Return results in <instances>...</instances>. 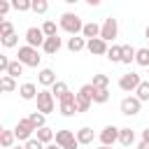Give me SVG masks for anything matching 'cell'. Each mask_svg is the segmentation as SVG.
<instances>
[{
    "label": "cell",
    "mask_w": 149,
    "mask_h": 149,
    "mask_svg": "<svg viewBox=\"0 0 149 149\" xmlns=\"http://www.w3.org/2000/svg\"><path fill=\"white\" fill-rule=\"evenodd\" d=\"M9 35H14V26H12V21L2 19L0 21V37H9Z\"/></svg>",
    "instance_id": "obj_34"
},
{
    "label": "cell",
    "mask_w": 149,
    "mask_h": 149,
    "mask_svg": "<svg viewBox=\"0 0 149 149\" xmlns=\"http://www.w3.org/2000/svg\"><path fill=\"white\" fill-rule=\"evenodd\" d=\"M121 114H126V116H135V114H140V109H142V100L137 98V95H126L123 100H121Z\"/></svg>",
    "instance_id": "obj_7"
},
{
    "label": "cell",
    "mask_w": 149,
    "mask_h": 149,
    "mask_svg": "<svg viewBox=\"0 0 149 149\" xmlns=\"http://www.w3.org/2000/svg\"><path fill=\"white\" fill-rule=\"evenodd\" d=\"M116 35H119V23H116V19L107 16V19L102 21V26H100V37H102L105 42H114Z\"/></svg>",
    "instance_id": "obj_6"
},
{
    "label": "cell",
    "mask_w": 149,
    "mask_h": 149,
    "mask_svg": "<svg viewBox=\"0 0 149 149\" xmlns=\"http://www.w3.org/2000/svg\"><path fill=\"white\" fill-rule=\"evenodd\" d=\"M119 133H121V128H116V126H105V128L100 130V144H102V147H114V142H119Z\"/></svg>",
    "instance_id": "obj_11"
},
{
    "label": "cell",
    "mask_w": 149,
    "mask_h": 149,
    "mask_svg": "<svg viewBox=\"0 0 149 149\" xmlns=\"http://www.w3.org/2000/svg\"><path fill=\"white\" fill-rule=\"evenodd\" d=\"M93 93H95V86H93V84H84V86L77 91V95H81V98H86V100H91V102H93Z\"/></svg>",
    "instance_id": "obj_32"
},
{
    "label": "cell",
    "mask_w": 149,
    "mask_h": 149,
    "mask_svg": "<svg viewBox=\"0 0 149 149\" xmlns=\"http://www.w3.org/2000/svg\"><path fill=\"white\" fill-rule=\"evenodd\" d=\"M44 40H47V35L42 33V28H35V26H30V28L26 30V42H28V47H33V49H37V47H44Z\"/></svg>",
    "instance_id": "obj_10"
},
{
    "label": "cell",
    "mask_w": 149,
    "mask_h": 149,
    "mask_svg": "<svg viewBox=\"0 0 149 149\" xmlns=\"http://www.w3.org/2000/svg\"><path fill=\"white\" fill-rule=\"evenodd\" d=\"M12 7L16 12H28V9H33V2L30 0H16V2H12Z\"/></svg>",
    "instance_id": "obj_35"
},
{
    "label": "cell",
    "mask_w": 149,
    "mask_h": 149,
    "mask_svg": "<svg viewBox=\"0 0 149 149\" xmlns=\"http://www.w3.org/2000/svg\"><path fill=\"white\" fill-rule=\"evenodd\" d=\"M12 149H26V147H12Z\"/></svg>",
    "instance_id": "obj_47"
},
{
    "label": "cell",
    "mask_w": 149,
    "mask_h": 149,
    "mask_svg": "<svg viewBox=\"0 0 149 149\" xmlns=\"http://www.w3.org/2000/svg\"><path fill=\"white\" fill-rule=\"evenodd\" d=\"M140 84H142V77H140L137 72H126V74H121V79H119V88H121L123 93H135Z\"/></svg>",
    "instance_id": "obj_4"
},
{
    "label": "cell",
    "mask_w": 149,
    "mask_h": 149,
    "mask_svg": "<svg viewBox=\"0 0 149 149\" xmlns=\"http://www.w3.org/2000/svg\"><path fill=\"white\" fill-rule=\"evenodd\" d=\"M98 149H114V147H102V144H100V147H98Z\"/></svg>",
    "instance_id": "obj_46"
},
{
    "label": "cell",
    "mask_w": 149,
    "mask_h": 149,
    "mask_svg": "<svg viewBox=\"0 0 149 149\" xmlns=\"http://www.w3.org/2000/svg\"><path fill=\"white\" fill-rule=\"evenodd\" d=\"M42 33H44L47 37H56V35H58V28H56V21H51V19H47V21L42 23Z\"/></svg>",
    "instance_id": "obj_26"
},
{
    "label": "cell",
    "mask_w": 149,
    "mask_h": 149,
    "mask_svg": "<svg viewBox=\"0 0 149 149\" xmlns=\"http://www.w3.org/2000/svg\"><path fill=\"white\" fill-rule=\"evenodd\" d=\"M135 63L142 65V68H149V47L137 49V54H135Z\"/></svg>",
    "instance_id": "obj_24"
},
{
    "label": "cell",
    "mask_w": 149,
    "mask_h": 149,
    "mask_svg": "<svg viewBox=\"0 0 149 149\" xmlns=\"http://www.w3.org/2000/svg\"><path fill=\"white\" fill-rule=\"evenodd\" d=\"M37 86L33 84V81H26V84H21L19 86V95L23 98V100H37Z\"/></svg>",
    "instance_id": "obj_14"
},
{
    "label": "cell",
    "mask_w": 149,
    "mask_h": 149,
    "mask_svg": "<svg viewBox=\"0 0 149 149\" xmlns=\"http://www.w3.org/2000/svg\"><path fill=\"white\" fill-rule=\"evenodd\" d=\"M51 93H54V98H58V100H61L65 93H70V88H68V84H65V81H61V79H58V81L51 86Z\"/></svg>",
    "instance_id": "obj_25"
},
{
    "label": "cell",
    "mask_w": 149,
    "mask_h": 149,
    "mask_svg": "<svg viewBox=\"0 0 149 149\" xmlns=\"http://www.w3.org/2000/svg\"><path fill=\"white\" fill-rule=\"evenodd\" d=\"M49 9V2L47 0H33V12L35 14H44Z\"/></svg>",
    "instance_id": "obj_36"
},
{
    "label": "cell",
    "mask_w": 149,
    "mask_h": 149,
    "mask_svg": "<svg viewBox=\"0 0 149 149\" xmlns=\"http://www.w3.org/2000/svg\"><path fill=\"white\" fill-rule=\"evenodd\" d=\"M135 95H137V98H140L142 102H147V100H149V79H147V81H142V84L137 86Z\"/></svg>",
    "instance_id": "obj_33"
},
{
    "label": "cell",
    "mask_w": 149,
    "mask_h": 149,
    "mask_svg": "<svg viewBox=\"0 0 149 149\" xmlns=\"http://www.w3.org/2000/svg\"><path fill=\"white\" fill-rule=\"evenodd\" d=\"M86 49H88L93 56H107V51H109V47H107V42H105L102 37L86 40Z\"/></svg>",
    "instance_id": "obj_12"
},
{
    "label": "cell",
    "mask_w": 149,
    "mask_h": 149,
    "mask_svg": "<svg viewBox=\"0 0 149 149\" xmlns=\"http://www.w3.org/2000/svg\"><path fill=\"white\" fill-rule=\"evenodd\" d=\"M35 102H37V112H42L44 116L56 109V98H54V93H51L49 88H42V91L37 93V100H35Z\"/></svg>",
    "instance_id": "obj_3"
},
{
    "label": "cell",
    "mask_w": 149,
    "mask_h": 149,
    "mask_svg": "<svg viewBox=\"0 0 149 149\" xmlns=\"http://www.w3.org/2000/svg\"><path fill=\"white\" fill-rule=\"evenodd\" d=\"M19 58V63H23V65H28V68H37L40 65V61H42V56L37 54V49H33V47H28V44H23V47H19V54H16Z\"/></svg>",
    "instance_id": "obj_2"
},
{
    "label": "cell",
    "mask_w": 149,
    "mask_h": 149,
    "mask_svg": "<svg viewBox=\"0 0 149 149\" xmlns=\"http://www.w3.org/2000/svg\"><path fill=\"white\" fill-rule=\"evenodd\" d=\"M107 100H109V88H95L93 102H95V105H105Z\"/></svg>",
    "instance_id": "obj_28"
},
{
    "label": "cell",
    "mask_w": 149,
    "mask_h": 149,
    "mask_svg": "<svg viewBox=\"0 0 149 149\" xmlns=\"http://www.w3.org/2000/svg\"><path fill=\"white\" fill-rule=\"evenodd\" d=\"M37 81H40V86H44V88H51L58 79H56V74H54V70L51 68H44V70H40V74H37Z\"/></svg>",
    "instance_id": "obj_13"
},
{
    "label": "cell",
    "mask_w": 149,
    "mask_h": 149,
    "mask_svg": "<svg viewBox=\"0 0 149 149\" xmlns=\"http://www.w3.org/2000/svg\"><path fill=\"white\" fill-rule=\"evenodd\" d=\"M23 63H19V61H12V65H9V70H7V74L12 77V79H19V74H23Z\"/></svg>",
    "instance_id": "obj_29"
},
{
    "label": "cell",
    "mask_w": 149,
    "mask_h": 149,
    "mask_svg": "<svg viewBox=\"0 0 149 149\" xmlns=\"http://www.w3.org/2000/svg\"><path fill=\"white\" fill-rule=\"evenodd\" d=\"M56 144L61 149H79L77 135L72 130H56Z\"/></svg>",
    "instance_id": "obj_9"
},
{
    "label": "cell",
    "mask_w": 149,
    "mask_h": 149,
    "mask_svg": "<svg viewBox=\"0 0 149 149\" xmlns=\"http://www.w3.org/2000/svg\"><path fill=\"white\" fill-rule=\"evenodd\" d=\"M68 49H70L72 54H77V51H81V49H86V37H79V35H74V37H70V40H68Z\"/></svg>",
    "instance_id": "obj_21"
},
{
    "label": "cell",
    "mask_w": 149,
    "mask_h": 149,
    "mask_svg": "<svg viewBox=\"0 0 149 149\" xmlns=\"http://www.w3.org/2000/svg\"><path fill=\"white\" fill-rule=\"evenodd\" d=\"M33 133H35V126L30 123L28 116H26V119H19V123L14 126V135H16V140L28 142V140H33Z\"/></svg>",
    "instance_id": "obj_8"
},
{
    "label": "cell",
    "mask_w": 149,
    "mask_h": 149,
    "mask_svg": "<svg viewBox=\"0 0 149 149\" xmlns=\"http://www.w3.org/2000/svg\"><path fill=\"white\" fill-rule=\"evenodd\" d=\"M119 142H121L123 147H130V144L135 142V130H130V128H121V133H119Z\"/></svg>",
    "instance_id": "obj_23"
},
{
    "label": "cell",
    "mask_w": 149,
    "mask_h": 149,
    "mask_svg": "<svg viewBox=\"0 0 149 149\" xmlns=\"http://www.w3.org/2000/svg\"><path fill=\"white\" fill-rule=\"evenodd\" d=\"M61 47H63V42H61V37L56 35V37H47L44 40V54H49V56H56L58 51H61Z\"/></svg>",
    "instance_id": "obj_15"
},
{
    "label": "cell",
    "mask_w": 149,
    "mask_h": 149,
    "mask_svg": "<svg viewBox=\"0 0 149 149\" xmlns=\"http://www.w3.org/2000/svg\"><path fill=\"white\" fill-rule=\"evenodd\" d=\"M9 65H12V61H9V58H7L5 54H0V72H2V74H7Z\"/></svg>",
    "instance_id": "obj_39"
},
{
    "label": "cell",
    "mask_w": 149,
    "mask_h": 149,
    "mask_svg": "<svg viewBox=\"0 0 149 149\" xmlns=\"http://www.w3.org/2000/svg\"><path fill=\"white\" fill-rule=\"evenodd\" d=\"M9 9H12V2H7V0H2V2H0V16H5V14L9 12Z\"/></svg>",
    "instance_id": "obj_41"
},
{
    "label": "cell",
    "mask_w": 149,
    "mask_h": 149,
    "mask_svg": "<svg viewBox=\"0 0 149 149\" xmlns=\"http://www.w3.org/2000/svg\"><path fill=\"white\" fill-rule=\"evenodd\" d=\"M28 119H30V123L35 126V130L44 128V114H42V112H30V114H28Z\"/></svg>",
    "instance_id": "obj_30"
},
{
    "label": "cell",
    "mask_w": 149,
    "mask_h": 149,
    "mask_svg": "<svg viewBox=\"0 0 149 149\" xmlns=\"http://www.w3.org/2000/svg\"><path fill=\"white\" fill-rule=\"evenodd\" d=\"M58 109L63 116H74L77 114V93H65L61 100H58Z\"/></svg>",
    "instance_id": "obj_5"
},
{
    "label": "cell",
    "mask_w": 149,
    "mask_h": 149,
    "mask_svg": "<svg viewBox=\"0 0 149 149\" xmlns=\"http://www.w3.org/2000/svg\"><path fill=\"white\" fill-rule=\"evenodd\" d=\"M91 84H93L95 88H107V86H109V77H107V74H102V72H98V74H93Z\"/></svg>",
    "instance_id": "obj_27"
},
{
    "label": "cell",
    "mask_w": 149,
    "mask_h": 149,
    "mask_svg": "<svg viewBox=\"0 0 149 149\" xmlns=\"http://www.w3.org/2000/svg\"><path fill=\"white\" fill-rule=\"evenodd\" d=\"M144 37H147V40H149V26H147V28H144Z\"/></svg>",
    "instance_id": "obj_45"
},
{
    "label": "cell",
    "mask_w": 149,
    "mask_h": 149,
    "mask_svg": "<svg viewBox=\"0 0 149 149\" xmlns=\"http://www.w3.org/2000/svg\"><path fill=\"white\" fill-rule=\"evenodd\" d=\"M81 37H86V40H95V37H100V26H98L95 21H88V23H84Z\"/></svg>",
    "instance_id": "obj_16"
},
{
    "label": "cell",
    "mask_w": 149,
    "mask_h": 149,
    "mask_svg": "<svg viewBox=\"0 0 149 149\" xmlns=\"http://www.w3.org/2000/svg\"><path fill=\"white\" fill-rule=\"evenodd\" d=\"M61 28L74 37V35H79V33L84 30V23H81V19H79L77 14H72V12H65V14H61Z\"/></svg>",
    "instance_id": "obj_1"
},
{
    "label": "cell",
    "mask_w": 149,
    "mask_h": 149,
    "mask_svg": "<svg viewBox=\"0 0 149 149\" xmlns=\"http://www.w3.org/2000/svg\"><path fill=\"white\" fill-rule=\"evenodd\" d=\"M107 58L112 63H121V44H112L109 51H107Z\"/></svg>",
    "instance_id": "obj_31"
},
{
    "label": "cell",
    "mask_w": 149,
    "mask_h": 149,
    "mask_svg": "<svg viewBox=\"0 0 149 149\" xmlns=\"http://www.w3.org/2000/svg\"><path fill=\"white\" fill-rule=\"evenodd\" d=\"M74 135H77V142L79 144H91L93 142V128H88V126H81Z\"/></svg>",
    "instance_id": "obj_18"
},
{
    "label": "cell",
    "mask_w": 149,
    "mask_h": 149,
    "mask_svg": "<svg viewBox=\"0 0 149 149\" xmlns=\"http://www.w3.org/2000/svg\"><path fill=\"white\" fill-rule=\"evenodd\" d=\"M137 149H149V142H140V144H137Z\"/></svg>",
    "instance_id": "obj_43"
},
{
    "label": "cell",
    "mask_w": 149,
    "mask_h": 149,
    "mask_svg": "<svg viewBox=\"0 0 149 149\" xmlns=\"http://www.w3.org/2000/svg\"><path fill=\"white\" fill-rule=\"evenodd\" d=\"M35 137L42 142V144H51V140H56V133L51 130V128H40V130H35Z\"/></svg>",
    "instance_id": "obj_19"
},
{
    "label": "cell",
    "mask_w": 149,
    "mask_h": 149,
    "mask_svg": "<svg viewBox=\"0 0 149 149\" xmlns=\"http://www.w3.org/2000/svg\"><path fill=\"white\" fill-rule=\"evenodd\" d=\"M44 149H61V147H58V144H56V142H51V144H47V147H44Z\"/></svg>",
    "instance_id": "obj_44"
},
{
    "label": "cell",
    "mask_w": 149,
    "mask_h": 149,
    "mask_svg": "<svg viewBox=\"0 0 149 149\" xmlns=\"http://www.w3.org/2000/svg\"><path fill=\"white\" fill-rule=\"evenodd\" d=\"M91 105H93L91 100H86V98L77 95V114H79V112H88V107H91Z\"/></svg>",
    "instance_id": "obj_37"
},
{
    "label": "cell",
    "mask_w": 149,
    "mask_h": 149,
    "mask_svg": "<svg viewBox=\"0 0 149 149\" xmlns=\"http://www.w3.org/2000/svg\"><path fill=\"white\" fill-rule=\"evenodd\" d=\"M0 42H2V47H5V49H9V47H16V42H19V35L14 33V35H9V37H0Z\"/></svg>",
    "instance_id": "obj_38"
},
{
    "label": "cell",
    "mask_w": 149,
    "mask_h": 149,
    "mask_svg": "<svg viewBox=\"0 0 149 149\" xmlns=\"http://www.w3.org/2000/svg\"><path fill=\"white\" fill-rule=\"evenodd\" d=\"M135 54H137L135 47H130V44H121V63H123V65H130V63L135 61Z\"/></svg>",
    "instance_id": "obj_17"
},
{
    "label": "cell",
    "mask_w": 149,
    "mask_h": 149,
    "mask_svg": "<svg viewBox=\"0 0 149 149\" xmlns=\"http://www.w3.org/2000/svg\"><path fill=\"white\" fill-rule=\"evenodd\" d=\"M23 147H26V149H44L47 144H42V142H40L37 137H33V140H28V142H26Z\"/></svg>",
    "instance_id": "obj_40"
},
{
    "label": "cell",
    "mask_w": 149,
    "mask_h": 149,
    "mask_svg": "<svg viewBox=\"0 0 149 149\" xmlns=\"http://www.w3.org/2000/svg\"><path fill=\"white\" fill-rule=\"evenodd\" d=\"M0 88H2L5 93H12V91H16L19 86H16V79H12L9 74H2V77H0Z\"/></svg>",
    "instance_id": "obj_22"
},
{
    "label": "cell",
    "mask_w": 149,
    "mask_h": 149,
    "mask_svg": "<svg viewBox=\"0 0 149 149\" xmlns=\"http://www.w3.org/2000/svg\"><path fill=\"white\" fill-rule=\"evenodd\" d=\"M142 142H149V126L142 130Z\"/></svg>",
    "instance_id": "obj_42"
},
{
    "label": "cell",
    "mask_w": 149,
    "mask_h": 149,
    "mask_svg": "<svg viewBox=\"0 0 149 149\" xmlns=\"http://www.w3.org/2000/svg\"><path fill=\"white\" fill-rule=\"evenodd\" d=\"M14 140H16L14 130H7V128H2V130H0V147H2V149H12Z\"/></svg>",
    "instance_id": "obj_20"
}]
</instances>
